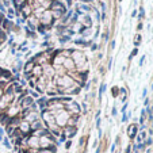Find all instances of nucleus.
<instances>
[{
  "instance_id": "obj_1",
  "label": "nucleus",
  "mask_w": 153,
  "mask_h": 153,
  "mask_svg": "<svg viewBox=\"0 0 153 153\" xmlns=\"http://www.w3.org/2000/svg\"><path fill=\"white\" fill-rule=\"evenodd\" d=\"M71 58L75 62V67L77 69V73H81V75H85L87 71H88V62H87L85 54L83 52H79V50H75V52L71 53Z\"/></svg>"
},
{
  "instance_id": "obj_2",
  "label": "nucleus",
  "mask_w": 153,
  "mask_h": 153,
  "mask_svg": "<svg viewBox=\"0 0 153 153\" xmlns=\"http://www.w3.org/2000/svg\"><path fill=\"white\" fill-rule=\"evenodd\" d=\"M69 113L67 110H61L56 114V125L58 127H65L68 125V119H69Z\"/></svg>"
},
{
  "instance_id": "obj_3",
  "label": "nucleus",
  "mask_w": 153,
  "mask_h": 153,
  "mask_svg": "<svg viewBox=\"0 0 153 153\" xmlns=\"http://www.w3.org/2000/svg\"><path fill=\"white\" fill-rule=\"evenodd\" d=\"M39 148L41 149H52V150H54L53 149V148H54V141H53L50 133L39 137Z\"/></svg>"
},
{
  "instance_id": "obj_4",
  "label": "nucleus",
  "mask_w": 153,
  "mask_h": 153,
  "mask_svg": "<svg viewBox=\"0 0 153 153\" xmlns=\"http://www.w3.org/2000/svg\"><path fill=\"white\" fill-rule=\"evenodd\" d=\"M50 10H52V15L53 18H61V15L65 14V11H67V8L62 6L61 3H57V1H54V3H52V6H50Z\"/></svg>"
},
{
  "instance_id": "obj_5",
  "label": "nucleus",
  "mask_w": 153,
  "mask_h": 153,
  "mask_svg": "<svg viewBox=\"0 0 153 153\" xmlns=\"http://www.w3.org/2000/svg\"><path fill=\"white\" fill-rule=\"evenodd\" d=\"M53 15H52V12L49 11V10H46L45 12H42L41 14V16H39V23L41 25H43V26H50V25L53 23Z\"/></svg>"
},
{
  "instance_id": "obj_6",
  "label": "nucleus",
  "mask_w": 153,
  "mask_h": 153,
  "mask_svg": "<svg viewBox=\"0 0 153 153\" xmlns=\"http://www.w3.org/2000/svg\"><path fill=\"white\" fill-rule=\"evenodd\" d=\"M26 144H27V146H29L30 149L38 150V149H39V137L33 136V134H31V136L26 140Z\"/></svg>"
},
{
  "instance_id": "obj_7",
  "label": "nucleus",
  "mask_w": 153,
  "mask_h": 153,
  "mask_svg": "<svg viewBox=\"0 0 153 153\" xmlns=\"http://www.w3.org/2000/svg\"><path fill=\"white\" fill-rule=\"evenodd\" d=\"M18 130L20 131V134H22V136H26V134H29V133H30V130H31V126H30L29 122H26V121H20L19 126H18Z\"/></svg>"
},
{
  "instance_id": "obj_8",
  "label": "nucleus",
  "mask_w": 153,
  "mask_h": 153,
  "mask_svg": "<svg viewBox=\"0 0 153 153\" xmlns=\"http://www.w3.org/2000/svg\"><path fill=\"white\" fill-rule=\"evenodd\" d=\"M62 67H64V69L68 71V72H71V73H73V72L76 71L75 62H73V60H72L71 57L65 58V61H64V64H62Z\"/></svg>"
},
{
  "instance_id": "obj_9",
  "label": "nucleus",
  "mask_w": 153,
  "mask_h": 153,
  "mask_svg": "<svg viewBox=\"0 0 153 153\" xmlns=\"http://www.w3.org/2000/svg\"><path fill=\"white\" fill-rule=\"evenodd\" d=\"M31 75L34 76L35 79H39L41 76L43 75V68H42V65H38V64H35V65H34V68H33V72H31Z\"/></svg>"
},
{
  "instance_id": "obj_10",
  "label": "nucleus",
  "mask_w": 153,
  "mask_h": 153,
  "mask_svg": "<svg viewBox=\"0 0 153 153\" xmlns=\"http://www.w3.org/2000/svg\"><path fill=\"white\" fill-rule=\"evenodd\" d=\"M64 134H65V137H68V138H72L76 134V126H65Z\"/></svg>"
},
{
  "instance_id": "obj_11",
  "label": "nucleus",
  "mask_w": 153,
  "mask_h": 153,
  "mask_svg": "<svg viewBox=\"0 0 153 153\" xmlns=\"http://www.w3.org/2000/svg\"><path fill=\"white\" fill-rule=\"evenodd\" d=\"M64 61H65V57L61 54L56 56L54 58H53V67H58V65H62Z\"/></svg>"
},
{
  "instance_id": "obj_12",
  "label": "nucleus",
  "mask_w": 153,
  "mask_h": 153,
  "mask_svg": "<svg viewBox=\"0 0 153 153\" xmlns=\"http://www.w3.org/2000/svg\"><path fill=\"white\" fill-rule=\"evenodd\" d=\"M22 14L25 15V16H30V15H33V8L30 7V4H26V6L22 7Z\"/></svg>"
},
{
  "instance_id": "obj_13",
  "label": "nucleus",
  "mask_w": 153,
  "mask_h": 153,
  "mask_svg": "<svg viewBox=\"0 0 153 153\" xmlns=\"http://www.w3.org/2000/svg\"><path fill=\"white\" fill-rule=\"evenodd\" d=\"M38 4H39V7H42V8L49 10L50 6H52V0H38Z\"/></svg>"
},
{
  "instance_id": "obj_14",
  "label": "nucleus",
  "mask_w": 153,
  "mask_h": 153,
  "mask_svg": "<svg viewBox=\"0 0 153 153\" xmlns=\"http://www.w3.org/2000/svg\"><path fill=\"white\" fill-rule=\"evenodd\" d=\"M136 133H137V126L136 125H130L129 129H127V134H129V137L130 138H134Z\"/></svg>"
},
{
  "instance_id": "obj_15",
  "label": "nucleus",
  "mask_w": 153,
  "mask_h": 153,
  "mask_svg": "<svg viewBox=\"0 0 153 153\" xmlns=\"http://www.w3.org/2000/svg\"><path fill=\"white\" fill-rule=\"evenodd\" d=\"M34 61H31V62H27L26 67H25V73H27V75H30V73L33 72V68H34Z\"/></svg>"
},
{
  "instance_id": "obj_16",
  "label": "nucleus",
  "mask_w": 153,
  "mask_h": 153,
  "mask_svg": "<svg viewBox=\"0 0 153 153\" xmlns=\"http://www.w3.org/2000/svg\"><path fill=\"white\" fill-rule=\"evenodd\" d=\"M25 1L26 0H14V4L16 8H22V6H25Z\"/></svg>"
},
{
  "instance_id": "obj_17",
  "label": "nucleus",
  "mask_w": 153,
  "mask_h": 153,
  "mask_svg": "<svg viewBox=\"0 0 153 153\" xmlns=\"http://www.w3.org/2000/svg\"><path fill=\"white\" fill-rule=\"evenodd\" d=\"M37 153H54V150H52V149H39V150H37Z\"/></svg>"
},
{
  "instance_id": "obj_18",
  "label": "nucleus",
  "mask_w": 153,
  "mask_h": 153,
  "mask_svg": "<svg viewBox=\"0 0 153 153\" xmlns=\"http://www.w3.org/2000/svg\"><path fill=\"white\" fill-rule=\"evenodd\" d=\"M3 94H4V90H3V88H0V99H1V96H3Z\"/></svg>"
},
{
  "instance_id": "obj_19",
  "label": "nucleus",
  "mask_w": 153,
  "mask_h": 153,
  "mask_svg": "<svg viewBox=\"0 0 153 153\" xmlns=\"http://www.w3.org/2000/svg\"><path fill=\"white\" fill-rule=\"evenodd\" d=\"M71 146V141H68L67 144H65V148H69Z\"/></svg>"
}]
</instances>
